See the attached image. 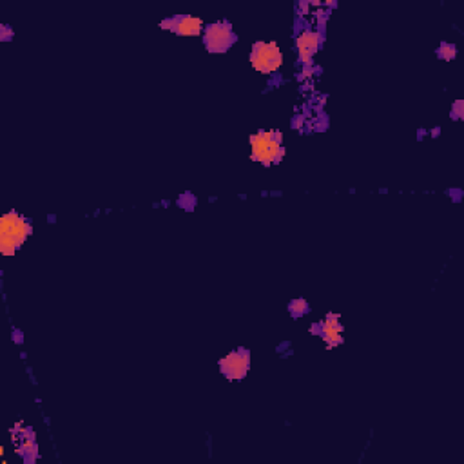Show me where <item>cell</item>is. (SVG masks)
Returning <instances> with one entry per match:
<instances>
[{
	"mask_svg": "<svg viewBox=\"0 0 464 464\" xmlns=\"http://www.w3.org/2000/svg\"><path fill=\"white\" fill-rule=\"evenodd\" d=\"M13 444L17 446V450L24 455H29V452H37V444H35L33 434L26 428L24 424H17L13 430Z\"/></svg>",
	"mask_w": 464,
	"mask_h": 464,
	"instance_id": "9",
	"label": "cell"
},
{
	"mask_svg": "<svg viewBox=\"0 0 464 464\" xmlns=\"http://www.w3.org/2000/svg\"><path fill=\"white\" fill-rule=\"evenodd\" d=\"M251 62L256 71L268 74L280 69L283 64V55H281L280 45L276 42H258L252 47Z\"/></svg>",
	"mask_w": 464,
	"mask_h": 464,
	"instance_id": "3",
	"label": "cell"
},
{
	"mask_svg": "<svg viewBox=\"0 0 464 464\" xmlns=\"http://www.w3.org/2000/svg\"><path fill=\"white\" fill-rule=\"evenodd\" d=\"M203 38H205L207 50L213 51V53H223L234 42V33H232V28L227 22H214V24L207 26Z\"/></svg>",
	"mask_w": 464,
	"mask_h": 464,
	"instance_id": "4",
	"label": "cell"
},
{
	"mask_svg": "<svg viewBox=\"0 0 464 464\" xmlns=\"http://www.w3.org/2000/svg\"><path fill=\"white\" fill-rule=\"evenodd\" d=\"M317 47H319V35L314 33V31H303L298 37V53H300V58L303 62L312 60Z\"/></svg>",
	"mask_w": 464,
	"mask_h": 464,
	"instance_id": "8",
	"label": "cell"
},
{
	"mask_svg": "<svg viewBox=\"0 0 464 464\" xmlns=\"http://www.w3.org/2000/svg\"><path fill=\"white\" fill-rule=\"evenodd\" d=\"M290 312L294 314V316H301V314L307 312V301H305V300H296V301H292V305H290Z\"/></svg>",
	"mask_w": 464,
	"mask_h": 464,
	"instance_id": "10",
	"label": "cell"
},
{
	"mask_svg": "<svg viewBox=\"0 0 464 464\" xmlns=\"http://www.w3.org/2000/svg\"><path fill=\"white\" fill-rule=\"evenodd\" d=\"M162 28L183 35V37H196L203 31V22L196 17H176L162 22Z\"/></svg>",
	"mask_w": 464,
	"mask_h": 464,
	"instance_id": "6",
	"label": "cell"
},
{
	"mask_svg": "<svg viewBox=\"0 0 464 464\" xmlns=\"http://www.w3.org/2000/svg\"><path fill=\"white\" fill-rule=\"evenodd\" d=\"M319 332L323 341L329 346H336L343 341V324L337 314H329L319 324Z\"/></svg>",
	"mask_w": 464,
	"mask_h": 464,
	"instance_id": "7",
	"label": "cell"
},
{
	"mask_svg": "<svg viewBox=\"0 0 464 464\" xmlns=\"http://www.w3.org/2000/svg\"><path fill=\"white\" fill-rule=\"evenodd\" d=\"M439 53H441V57L446 58V60H450V58L455 57V47H453V45H446V44H444L443 47H441Z\"/></svg>",
	"mask_w": 464,
	"mask_h": 464,
	"instance_id": "11",
	"label": "cell"
},
{
	"mask_svg": "<svg viewBox=\"0 0 464 464\" xmlns=\"http://www.w3.org/2000/svg\"><path fill=\"white\" fill-rule=\"evenodd\" d=\"M252 158L263 165H274L285 154L283 136L280 131H259L251 136Z\"/></svg>",
	"mask_w": 464,
	"mask_h": 464,
	"instance_id": "2",
	"label": "cell"
},
{
	"mask_svg": "<svg viewBox=\"0 0 464 464\" xmlns=\"http://www.w3.org/2000/svg\"><path fill=\"white\" fill-rule=\"evenodd\" d=\"M29 234H31V225L22 214L15 210L4 214L0 222V252L4 256L15 254V251L24 245Z\"/></svg>",
	"mask_w": 464,
	"mask_h": 464,
	"instance_id": "1",
	"label": "cell"
},
{
	"mask_svg": "<svg viewBox=\"0 0 464 464\" xmlns=\"http://www.w3.org/2000/svg\"><path fill=\"white\" fill-rule=\"evenodd\" d=\"M220 370L227 379H243L251 370V353L247 350H234L220 361Z\"/></svg>",
	"mask_w": 464,
	"mask_h": 464,
	"instance_id": "5",
	"label": "cell"
}]
</instances>
